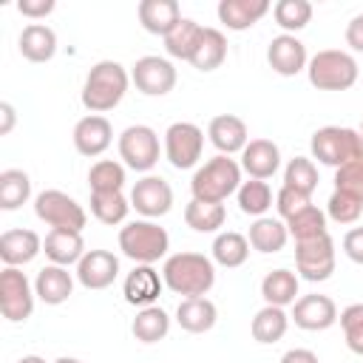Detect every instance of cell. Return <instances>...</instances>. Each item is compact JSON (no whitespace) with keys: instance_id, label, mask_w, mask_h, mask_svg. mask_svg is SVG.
<instances>
[{"instance_id":"obj_50","label":"cell","mask_w":363,"mask_h":363,"mask_svg":"<svg viewBox=\"0 0 363 363\" xmlns=\"http://www.w3.org/2000/svg\"><path fill=\"white\" fill-rule=\"evenodd\" d=\"M281 363H320V360L312 349H289V352H284Z\"/></svg>"},{"instance_id":"obj_54","label":"cell","mask_w":363,"mask_h":363,"mask_svg":"<svg viewBox=\"0 0 363 363\" xmlns=\"http://www.w3.org/2000/svg\"><path fill=\"white\" fill-rule=\"evenodd\" d=\"M360 136H363V125H360Z\"/></svg>"},{"instance_id":"obj_38","label":"cell","mask_w":363,"mask_h":363,"mask_svg":"<svg viewBox=\"0 0 363 363\" xmlns=\"http://www.w3.org/2000/svg\"><path fill=\"white\" fill-rule=\"evenodd\" d=\"M238 207H241V213L261 218L272 207V190H269V184L261 182V179L241 182V187H238Z\"/></svg>"},{"instance_id":"obj_14","label":"cell","mask_w":363,"mask_h":363,"mask_svg":"<svg viewBox=\"0 0 363 363\" xmlns=\"http://www.w3.org/2000/svg\"><path fill=\"white\" fill-rule=\"evenodd\" d=\"M119 275V258L108 250H88L77 264V278L85 289H105Z\"/></svg>"},{"instance_id":"obj_39","label":"cell","mask_w":363,"mask_h":363,"mask_svg":"<svg viewBox=\"0 0 363 363\" xmlns=\"http://www.w3.org/2000/svg\"><path fill=\"white\" fill-rule=\"evenodd\" d=\"M88 184H91V193H113V190H122V184H125V167L119 162H113V159H99L88 170Z\"/></svg>"},{"instance_id":"obj_5","label":"cell","mask_w":363,"mask_h":363,"mask_svg":"<svg viewBox=\"0 0 363 363\" xmlns=\"http://www.w3.org/2000/svg\"><path fill=\"white\" fill-rule=\"evenodd\" d=\"M306 74L318 91H346L357 82V62L346 51L326 48L306 62Z\"/></svg>"},{"instance_id":"obj_24","label":"cell","mask_w":363,"mask_h":363,"mask_svg":"<svg viewBox=\"0 0 363 363\" xmlns=\"http://www.w3.org/2000/svg\"><path fill=\"white\" fill-rule=\"evenodd\" d=\"M43 252L48 255L51 264L68 267V264H79L85 255V241L82 233L74 230H51L43 241Z\"/></svg>"},{"instance_id":"obj_34","label":"cell","mask_w":363,"mask_h":363,"mask_svg":"<svg viewBox=\"0 0 363 363\" xmlns=\"http://www.w3.org/2000/svg\"><path fill=\"white\" fill-rule=\"evenodd\" d=\"M250 255V241L235 233V230H227V233H218L216 241H213V261L233 269V267H241Z\"/></svg>"},{"instance_id":"obj_15","label":"cell","mask_w":363,"mask_h":363,"mask_svg":"<svg viewBox=\"0 0 363 363\" xmlns=\"http://www.w3.org/2000/svg\"><path fill=\"white\" fill-rule=\"evenodd\" d=\"M292 320L306 332H323L337 320V306L329 295H303L292 306Z\"/></svg>"},{"instance_id":"obj_3","label":"cell","mask_w":363,"mask_h":363,"mask_svg":"<svg viewBox=\"0 0 363 363\" xmlns=\"http://www.w3.org/2000/svg\"><path fill=\"white\" fill-rule=\"evenodd\" d=\"M238 187H241V164L221 153L213 156L210 162H204L193 173V182H190L193 199L213 201V204H221L227 196L238 193Z\"/></svg>"},{"instance_id":"obj_19","label":"cell","mask_w":363,"mask_h":363,"mask_svg":"<svg viewBox=\"0 0 363 363\" xmlns=\"http://www.w3.org/2000/svg\"><path fill=\"white\" fill-rule=\"evenodd\" d=\"M111 139H113V128L99 113L82 116L74 125V147L82 156H99V153H105L111 147Z\"/></svg>"},{"instance_id":"obj_42","label":"cell","mask_w":363,"mask_h":363,"mask_svg":"<svg viewBox=\"0 0 363 363\" xmlns=\"http://www.w3.org/2000/svg\"><path fill=\"white\" fill-rule=\"evenodd\" d=\"M284 187H292L303 196H312V190L318 187V170H315L312 159H306V156L289 159V164L284 170Z\"/></svg>"},{"instance_id":"obj_21","label":"cell","mask_w":363,"mask_h":363,"mask_svg":"<svg viewBox=\"0 0 363 363\" xmlns=\"http://www.w3.org/2000/svg\"><path fill=\"white\" fill-rule=\"evenodd\" d=\"M43 241L34 230H6L0 235V258L6 267H23L37 258Z\"/></svg>"},{"instance_id":"obj_6","label":"cell","mask_w":363,"mask_h":363,"mask_svg":"<svg viewBox=\"0 0 363 363\" xmlns=\"http://www.w3.org/2000/svg\"><path fill=\"white\" fill-rule=\"evenodd\" d=\"M119 250L136 264H153L170 250V235L153 221H130L119 230Z\"/></svg>"},{"instance_id":"obj_10","label":"cell","mask_w":363,"mask_h":363,"mask_svg":"<svg viewBox=\"0 0 363 363\" xmlns=\"http://www.w3.org/2000/svg\"><path fill=\"white\" fill-rule=\"evenodd\" d=\"M119 156L130 170L147 173L159 162V136L147 125H130L119 136Z\"/></svg>"},{"instance_id":"obj_48","label":"cell","mask_w":363,"mask_h":363,"mask_svg":"<svg viewBox=\"0 0 363 363\" xmlns=\"http://www.w3.org/2000/svg\"><path fill=\"white\" fill-rule=\"evenodd\" d=\"M17 11L23 17H31V20H40L45 14L54 11V0H20L17 3Z\"/></svg>"},{"instance_id":"obj_17","label":"cell","mask_w":363,"mask_h":363,"mask_svg":"<svg viewBox=\"0 0 363 363\" xmlns=\"http://www.w3.org/2000/svg\"><path fill=\"white\" fill-rule=\"evenodd\" d=\"M267 60L275 74L281 77H295L298 71L306 68V45L295 34H278L269 40Z\"/></svg>"},{"instance_id":"obj_11","label":"cell","mask_w":363,"mask_h":363,"mask_svg":"<svg viewBox=\"0 0 363 363\" xmlns=\"http://www.w3.org/2000/svg\"><path fill=\"white\" fill-rule=\"evenodd\" d=\"M204 133L193 122H173L164 133V156L176 170H187L201 159Z\"/></svg>"},{"instance_id":"obj_25","label":"cell","mask_w":363,"mask_h":363,"mask_svg":"<svg viewBox=\"0 0 363 363\" xmlns=\"http://www.w3.org/2000/svg\"><path fill=\"white\" fill-rule=\"evenodd\" d=\"M269 11L267 0H221L218 3V20L230 31H247Z\"/></svg>"},{"instance_id":"obj_4","label":"cell","mask_w":363,"mask_h":363,"mask_svg":"<svg viewBox=\"0 0 363 363\" xmlns=\"http://www.w3.org/2000/svg\"><path fill=\"white\" fill-rule=\"evenodd\" d=\"M309 150L320 164H329L337 170L349 162L363 159V136H360V130H352V128L326 125L312 133Z\"/></svg>"},{"instance_id":"obj_26","label":"cell","mask_w":363,"mask_h":363,"mask_svg":"<svg viewBox=\"0 0 363 363\" xmlns=\"http://www.w3.org/2000/svg\"><path fill=\"white\" fill-rule=\"evenodd\" d=\"M17 45L28 62H48L57 54V34H54V28L43 26V23H31L20 31Z\"/></svg>"},{"instance_id":"obj_51","label":"cell","mask_w":363,"mask_h":363,"mask_svg":"<svg viewBox=\"0 0 363 363\" xmlns=\"http://www.w3.org/2000/svg\"><path fill=\"white\" fill-rule=\"evenodd\" d=\"M0 116H3V122H0V136H6V133H11V128H14V108H11V102H0Z\"/></svg>"},{"instance_id":"obj_29","label":"cell","mask_w":363,"mask_h":363,"mask_svg":"<svg viewBox=\"0 0 363 363\" xmlns=\"http://www.w3.org/2000/svg\"><path fill=\"white\" fill-rule=\"evenodd\" d=\"M261 295L267 306H289L298 298V275L289 269H272L261 281Z\"/></svg>"},{"instance_id":"obj_33","label":"cell","mask_w":363,"mask_h":363,"mask_svg":"<svg viewBox=\"0 0 363 363\" xmlns=\"http://www.w3.org/2000/svg\"><path fill=\"white\" fill-rule=\"evenodd\" d=\"M227 60V37L218 31V28H204L201 34V43L193 54V68L199 71H216L221 62Z\"/></svg>"},{"instance_id":"obj_12","label":"cell","mask_w":363,"mask_h":363,"mask_svg":"<svg viewBox=\"0 0 363 363\" xmlns=\"http://www.w3.org/2000/svg\"><path fill=\"white\" fill-rule=\"evenodd\" d=\"M130 79H133L136 91H142L145 96H164L176 85V68L170 60L147 54V57H139L133 62Z\"/></svg>"},{"instance_id":"obj_36","label":"cell","mask_w":363,"mask_h":363,"mask_svg":"<svg viewBox=\"0 0 363 363\" xmlns=\"http://www.w3.org/2000/svg\"><path fill=\"white\" fill-rule=\"evenodd\" d=\"M227 213H224V204H213V201H199L193 199L187 207H184V221L190 230L196 233H216L221 224H224Z\"/></svg>"},{"instance_id":"obj_18","label":"cell","mask_w":363,"mask_h":363,"mask_svg":"<svg viewBox=\"0 0 363 363\" xmlns=\"http://www.w3.org/2000/svg\"><path fill=\"white\" fill-rule=\"evenodd\" d=\"M207 136H210V142L216 145V150L221 156L241 153L247 147V142H250L247 125L235 113H218V116H213L210 119V128H207Z\"/></svg>"},{"instance_id":"obj_8","label":"cell","mask_w":363,"mask_h":363,"mask_svg":"<svg viewBox=\"0 0 363 363\" xmlns=\"http://www.w3.org/2000/svg\"><path fill=\"white\" fill-rule=\"evenodd\" d=\"M34 289L17 267H6L0 272V312L11 323H23L34 312Z\"/></svg>"},{"instance_id":"obj_53","label":"cell","mask_w":363,"mask_h":363,"mask_svg":"<svg viewBox=\"0 0 363 363\" xmlns=\"http://www.w3.org/2000/svg\"><path fill=\"white\" fill-rule=\"evenodd\" d=\"M54 363H79V360H77V357H57Z\"/></svg>"},{"instance_id":"obj_13","label":"cell","mask_w":363,"mask_h":363,"mask_svg":"<svg viewBox=\"0 0 363 363\" xmlns=\"http://www.w3.org/2000/svg\"><path fill=\"white\" fill-rule=\"evenodd\" d=\"M130 207L147 218H159L173 207V190L162 176H145L130 190Z\"/></svg>"},{"instance_id":"obj_37","label":"cell","mask_w":363,"mask_h":363,"mask_svg":"<svg viewBox=\"0 0 363 363\" xmlns=\"http://www.w3.org/2000/svg\"><path fill=\"white\" fill-rule=\"evenodd\" d=\"M128 199L122 196V190H113V193H91V213L102 221V224H122L128 218Z\"/></svg>"},{"instance_id":"obj_35","label":"cell","mask_w":363,"mask_h":363,"mask_svg":"<svg viewBox=\"0 0 363 363\" xmlns=\"http://www.w3.org/2000/svg\"><path fill=\"white\" fill-rule=\"evenodd\" d=\"M31 196V179L28 173L17 170V167H9L0 173V207L3 210H17L28 201Z\"/></svg>"},{"instance_id":"obj_32","label":"cell","mask_w":363,"mask_h":363,"mask_svg":"<svg viewBox=\"0 0 363 363\" xmlns=\"http://www.w3.org/2000/svg\"><path fill=\"white\" fill-rule=\"evenodd\" d=\"M286 326H289V315L281 306H264L255 312L250 332L258 343H278L286 335Z\"/></svg>"},{"instance_id":"obj_7","label":"cell","mask_w":363,"mask_h":363,"mask_svg":"<svg viewBox=\"0 0 363 363\" xmlns=\"http://www.w3.org/2000/svg\"><path fill=\"white\" fill-rule=\"evenodd\" d=\"M34 213L51 230H74V233H82V227H85V210H82V204H77L62 190H43L34 199Z\"/></svg>"},{"instance_id":"obj_31","label":"cell","mask_w":363,"mask_h":363,"mask_svg":"<svg viewBox=\"0 0 363 363\" xmlns=\"http://www.w3.org/2000/svg\"><path fill=\"white\" fill-rule=\"evenodd\" d=\"M130 332L142 343H159L170 332V318L162 306H145V309L136 312V318L130 323Z\"/></svg>"},{"instance_id":"obj_23","label":"cell","mask_w":363,"mask_h":363,"mask_svg":"<svg viewBox=\"0 0 363 363\" xmlns=\"http://www.w3.org/2000/svg\"><path fill=\"white\" fill-rule=\"evenodd\" d=\"M179 20H182V9L176 0H142L139 3V23L150 34L167 37Z\"/></svg>"},{"instance_id":"obj_9","label":"cell","mask_w":363,"mask_h":363,"mask_svg":"<svg viewBox=\"0 0 363 363\" xmlns=\"http://www.w3.org/2000/svg\"><path fill=\"white\" fill-rule=\"evenodd\" d=\"M295 267L306 281H326L335 272V241L329 233L295 241Z\"/></svg>"},{"instance_id":"obj_30","label":"cell","mask_w":363,"mask_h":363,"mask_svg":"<svg viewBox=\"0 0 363 363\" xmlns=\"http://www.w3.org/2000/svg\"><path fill=\"white\" fill-rule=\"evenodd\" d=\"M286 238H289V230H286V224L284 221H278V218H255V224L250 227V247L252 250H258V252H281L284 250V244H286Z\"/></svg>"},{"instance_id":"obj_22","label":"cell","mask_w":363,"mask_h":363,"mask_svg":"<svg viewBox=\"0 0 363 363\" xmlns=\"http://www.w3.org/2000/svg\"><path fill=\"white\" fill-rule=\"evenodd\" d=\"M71 289H74V278H71V272H68L65 267H60V264L43 267V269L37 272V278H34V292H37V298H40L43 303H48V306L65 303V301L71 298Z\"/></svg>"},{"instance_id":"obj_27","label":"cell","mask_w":363,"mask_h":363,"mask_svg":"<svg viewBox=\"0 0 363 363\" xmlns=\"http://www.w3.org/2000/svg\"><path fill=\"white\" fill-rule=\"evenodd\" d=\"M216 303L207 301V298H184L176 309V320L184 332H193V335H201V332H210L216 326Z\"/></svg>"},{"instance_id":"obj_41","label":"cell","mask_w":363,"mask_h":363,"mask_svg":"<svg viewBox=\"0 0 363 363\" xmlns=\"http://www.w3.org/2000/svg\"><path fill=\"white\" fill-rule=\"evenodd\" d=\"M272 17L286 34L301 31L312 20V3H306V0H278L272 6Z\"/></svg>"},{"instance_id":"obj_49","label":"cell","mask_w":363,"mask_h":363,"mask_svg":"<svg viewBox=\"0 0 363 363\" xmlns=\"http://www.w3.org/2000/svg\"><path fill=\"white\" fill-rule=\"evenodd\" d=\"M346 45L352 51H363V14L349 20V26H346Z\"/></svg>"},{"instance_id":"obj_43","label":"cell","mask_w":363,"mask_h":363,"mask_svg":"<svg viewBox=\"0 0 363 363\" xmlns=\"http://www.w3.org/2000/svg\"><path fill=\"white\" fill-rule=\"evenodd\" d=\"M326 213H329V218L337 221V224H354V221L360 218V213H363V201H357L354 196H349V193H343V190H335V193L329 196Z\"/></svg>"},{"instance_id":"obj_45","label":"cell","mask_w":363,"mask_h":363,"mask_svg":"<svg viewBox=\"0 0 363 363\" xmlns=\"http://www.w3.org/2000/svg\"><path fill=\"white\" fill-rule=\"evenodd\" d=\"M335 190H343L354 196L357 201H363V159L349 162L335 170Z\"/></svg>"},{"instance_id":"obj_20","label":"cell","mask_w":363,"mask_h":363,"mask_svg":"<svg viewBox=\"0 0 363 363\" xmlns=\"http://www.w3.org/2000/svg\"><path fill=\"white\" fill-rule=\"evenodd\" d=\"M241 167L250 173V179H269L281 167V150L269 139H250L241 150Z\"/></svg>"},{"instance_id":"obj_47","label":"cell","mask_w":363,"mask_h":363,"mask_svg":"<svg viewBox=\"0 0 363 363\" xmlns=\"http://www.w3.org/2000/svg\"><path fill=\"white\" fill-rule=\"evenodd\" d=\"M343 252L354 261V264H363V227H354L343 235Z\"/></svg>"},{"instance_id":"obj_52","label":"cell","mask_w":363,"mask_h":363,"mask_svg":"<svg viewBox=\"0 0 363 363\" xmlns=\"http://www.w3.org/2000/svg\"><path fill=\"white\" fill-rule=\"evenodd\" d=\"M17 363H45L43 357H37V354H26V357H20Z\"/></svg>"},{"instance_id":"obj_44","label":"cell","mask_w":363,"mask_h":363,"mask_svg":"<svg viewBox=\"0 0 363 363\" xmlns=\"http://www.w3.org/2000/svg\"><path fill=\"white\" fill-rule=\"evenodd\" d=\"M340 326H343L346 346L354 354H363V303H349L340 312Z\"/></svg>"},{"instance_id":"obj_1","label":"cell","mask_w":363,"mask_h":363,"mask_svg":"<svg viewBox=\"0 0 363 363\" xmlns=\"http://www.w3.org/2000/svg\"><path fill=\"white\" fill-rule=\"evenodd\" d=\"M164 286L184 298H204L216 284V267L201 252H176L162 267Z\"/></svg>"},{"instance_id":"obj_46","label":"cell","mask_w":363,"mask_h":363,"mask_svg":"<svg viewBox=\"0 0 363 363\" xmlns=\"http://www.w3.org/2000/svg\"><path fill=\"white\" fill-rule=\"evenodd\" d=\"M309 204H312L309 196H303V193H298V190H292V187H281L278 196H275V207H278V213L284 216V221L292 218L295 213L306 210Z\"/></svg>"},{"instance_id":"obj_16","label":"cell","mask_w":363,"mask_h":363,"mask_svg":"<svg viewBox=\"0 0 363 363\" xmlns=\"http://www.w3.org/2000/svg\"><path fill=\"white\" fill-rule=\"evenodd\" d=\"M162 284L164 278H159V272L150 267V264H136L125 284H122V292H125V301L130 306H156L159 295H162Z\"/></svg>"},{"instance_id":"obj_28","label":"cell","mask_w":363,"mask_h":363,"mask_svg":"<svg viewBox=\"0 0 363 363\" xmlns=\"http://www.w3.org/2000/svg\"><path fill=\"white\" fill-rule=\"evenodd\" d=\"M201 34H204V26H199V23L190 20V17H182V20L176 23V28L164 37V48H167L170 57L190 62L193 54H196V48H199V43H201Z\"/></svg>"},{"instance_id":"obj_40","label":"cell","mask_w":363,"mask_h":363,"mask_svg":"<svg viewBox=\"0 0 363 363\" xmlns=\"http://www.w3.org/2000/svg\"><path fill=\"white\" fill-rule=\"evenodd\" d=\"M286 230L295 241H306V238H318L326 233V213L318 210L315 204H309L306 210L295 213L292 218H286Z\"/></svg>"},{"instance_id":"obj_2","label":"cell","mask_w":363,"mask_h":363,"mask_svg":"<svg viewBox=\"0 0 363 363\" xmlns=\"http://www.w3.org/2000/svg\"><path fill=\"white\" fill-rule=\"evenodd\" d=\"M128 82H130V77H128L125 65H119L116 60H102L85 77L82 105L91 113H105V111H111L122 102V96L128 91Z\"/></svg>"}]
</instances>
